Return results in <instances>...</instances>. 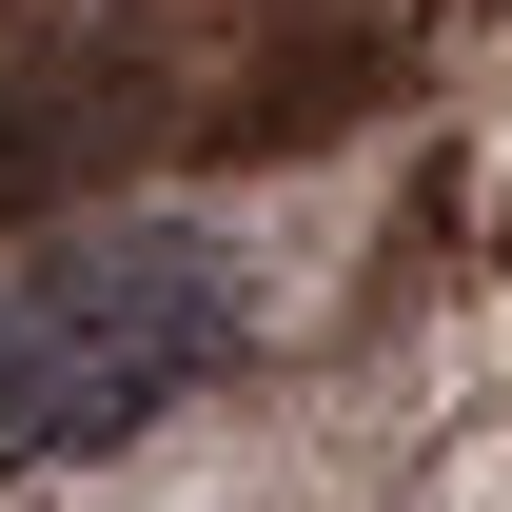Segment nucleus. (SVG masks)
<instances>
[{
    "instance_id": "nucleus-1",
    "label": "nucleus",
    "mask_w": 512,
    "mask_h": 512,
    "mask_svg": "<svg viewBox=\"0 0 512 512\" xmlns=\"http://www.w3.org/2000/svg\"><path fill=\"white\" fill-rule=\"evenodd\" d=\"M237 355V256L197 217H79L0 276V473H79V453L158 434L197 375Z\"/></svg>"
}]
</instances>
